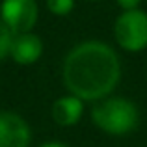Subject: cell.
I'll return each mask as SVG.
<instances>
[{"instance_id":"obj_3","label":"cell","mask_w":147,"mask_h":147,"mask_svg":"<svg viewBox=\"0 0 147 147\" xmlns=\"http://www.w3.org/2000/svg\"><path fill=\"white\" fill-rule=\"evenodd\" d=\"M114 36L119 47L130 52L147 47V13L140 9L123 11L114 24Z\"/></svg>"},{"instance_id":"obj_4","label":"cell","mask_w":147,"mask_h":147,"mask_svg":"<svg viewBox=\"0 0 147 147\" xmlns=\"http://www.w3.org/2000/svg\"><path fill=\"white\" fill-rule=\"evenodd\" d=\"M0 21L9 28L13 36L30 32L37 22V2L36 0H2Z\"/></svg>"},{"instance_id":"obj_11","label":"cell","mask_w":147,"mask_h":147,"mask_svg":"<svg viewBox=\"0 0 147 147\" xmlns=\"http://www.w3.org/2000/svg\"><path fill=\"white\" fill-rule=\"evenodd\" d=\"M43 147H67V145H63V144H47Z\"/></svg>"},{"instance_id":"obj_6","label":"cell","mask_w":147,"mask_h":147,"mask_svg":"<svg viewBox=\"0 0 147 147\" xmlns=\"http://www.w3.org/2000/svg\"><path fill=\"white\" fill-rule=\"evenodd\" d=\"M41 52H43V43L41 39L32 32L26 34H17L13 36L9 49V56L13 58V61H17L19 65H32L39 60Z\"/></svg>"},{"instance_id":"obj_2","label":"cell","mask_w":147,"mask_h":147,"mask_svg":"<svg viewBox=\"0 0 147 147\" xmlns=\"http://www.w3.org/2000/svg\"><path fill=\"white\" fill-rule=\"evenodd\" d=\"M91 119L100 130L114 136H121L136 129L138 125V108L130 100L115 97L100 100L91 110Z\"/></svg>"},{"instance_id":"obj_10","label":"cell","mask_w":147,"mask_h":147,"mask_svg":"<svg viewBox=\"0 0 147 147\" xmlns=\"http://www.w3.org/2000/svg\"><path fill=\"white\" fill-rule=\"evenodd\" d=\"M119 7H123L125 11H130V9H138L142 0H115Z\"/></svg>"},{"instance_id":"obj_9","label":"cell","mask_w":147,"mask_h":147,"mask_svg":"<svg viewBox=\"0 0 147 147\" xmlns=\"http://www.w3.org/2000/svg\"><path fill=\"white\" fill-rule=\"evenodd\" d=\"M75 6V0H47V7L54 15H67Z\"/></svg>"},{"instance_id":"obj_8","label":"cell","mask_w":147,"mask_h":147,"mask_svg":"<svg viewBox=\"0 0 147 147\" xmlns=\"http://www.w3.org/2000/svg\"><path fill=\"white\" fill-rule=\"evenodd\" d=\"M11 41H13V34H11L9 28L0 21V60H4L6 56H9Z\"/></svg>"},{"instance_id":"obj_5","label":"cell","mask_w":147,"mask_h":147,"mask_svg":"<svg viewBox=\"0 0 147 147\" xmlns=\"http://www.w3.org/2000/svg\"><path fill=\"white\" fill-rule=\"evenodd\" d=\"M30 127L19 114L0 112V147H28Z\"/></svg>"},{"instance_id":"obj_1","label":"cell","mask_w":147,"mask_h":147,"mask_svg":"<svg viewBox=\"0 0 147 147\" xmlns=\"http://www.w3.org/2000/svg\"><path fill=\"white\" fill-rule=\"evenodd\" d=\"M121 65L115 50L100 41H86L67 54L63 82L71 95L80 100L106 97L119 82Z\"/></svg>"},{"instance_id":"obj_7","label":"cell","mask_w":147,"mask_h":147,"mask_svg":"<svg viewBox=\"0 0 147 147\" xmlns=\"http://www.w3.org/2000/svg\"><path fill=\"white\" fill-rule=\"evenodd\" d=\"M80 115H82V100L75 95L61 97L52 104V117L60 127H71L78 123Z\"/></svg>"}]
</instances>
